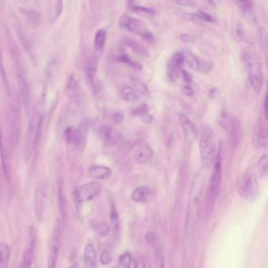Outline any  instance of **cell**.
<instances>
[{"mask_svg":"<svg viewBox=\"0 0 268 268\" xmlns=\"http://www.w3.org/2000/svg\"><path fill=\"white\" fill-rule=\"evenodd\" d=\"M242 61L247 68L249 80L252 89L256 94H260L262 90L263 70L261 62L256 52L251 50H245L242 52Z\"/></svg>","mask_w":268,"mask_h":268,"instance_id":"cell-1","label":"cell"},{"mask_svg":"<svg viewBox=\"0 0 268 268\" xmlns=\"http://www.w3.org/2000/svg\"><path fill=\"white\" fill-rule=\"evenodd\" d=\"M199 150L203 166L209 168L216 160L215 133L212 127L206 126L201 132Z\"/></svg>","mask_w":268,"mask_h":268,"instance_id":"cell-2","label":"cell"},{"mask_svg":"<svg viewBox=\"0 0 268 268\" xmlns=\"http://www.w3.org/2000/svg\"><path fill=\"white\" fill-rule=\"evenodd\" d=\"M119 25L127 31L140 36L147 41L153 42L155 39L154 34L150 30H148L145 24L135 17L127 15H122L119 19Z\"/></svg>","mask_w":268,"mask_h":268,"instance_id":"cell-3","label":"cell"},{"mask_svg":"<svg viewBox=\"0 0 268 268\" xmlns=\"http://www.w3.org/2000/svg\"><path fill=\"white\" fill-rule=\"evenodd\" d=\"M51 202V189L46 182L37 186L35 193V213L37 220L42 222L48 213Z\"/></svg>","mask_w":268,"mask_h":268,"instance_id":"cell-4","label":"cell"},{"mask_svg":"<svg viewBox=\"0 0 268 268\" xmlns=\"http://www.w3.org/2000/svg\"><path fill=\"white\" fill-rule=\"evenodd\" d=\"M66 140L72 144L75 150L83 151L85 148L88 138V126L86 124H80L77 127H69L65 131Z\"/></svg>","mask_w":268,"mask_h":268,"instance_id":"cell-5","label":"cell"},{"mask_svg":"<svg viewBox=\"0 0 268 268\" xmlns=\"http://www.w3.org/2000/svg\"><path fill=\"white\" fill-rule=\"evenodd\" d=\"M237 190L240 195L246 201L250 202L255 201L259 195L256 179L252 175H245L238 183Z\"/></svg>","mask_w":268,"mask_h":268,"instance_id":"cell-6","label":"cell"},{"mask_svg":"<svg viewBox=\"0 0 268 268\" xmlns=\"http://www.w3.org/2000/svg\"><path fill=\"white\" fill-rule=\"evenodd\" d=\"M62 230H63V226H62V220L57 219L54 228L47 268H56L57 258H58V254H59L60 246H61V242H62Z\"/></svg>","mask_w":268,"mask_h":268,"instance_id":"cell-7","label":"cell"},{"mask_svg":"<svg viewBox=\"0 0 268 268\" xmlns=\"http://www.w3.org/2000/svg\"><path fill=\"white\" fill-rule=\"evenodd\" d=\"M222 179V158L221 152L219 150L217 154L216 160L214 164L213 173L209 185L208 195L210 201H214L219 195V189Z\"/></svg>","mask_w":268,"mask_h":268,"instance_id":"cell-8","label":"cell"},{"mask_svg":"<svg viewBox=\"0 0 268 268\" xmlns=\"http://www.w3.org/2000/svg\"><path fill=\"white\" fill-rule=\"evenodd\" d=\"M36 250V233L34 227H31L27 238L25 250L23 252L20 268H31L35 259Z\"/></svg>","mask_w":268,"mask_h":268,"instance_id":"cell-9","label":"cell"},{"mask_svg":"<svg viewBox=\"0 0 268 268\" xmlns=\"http://www.w3.org/2000/svg\"><path fill=\"white\" fill-rule=\"evenodd\" d=\"M252 144L257 150L268 148V127L262 120H259L254 126Z\"/></svg>","mask_w":268,"mask_h":268,"instance_id":"cell-10","label":"cell"},{"mask_svg":"<svg viewBox=\"0 0 268 268\" xmlns=\"http://www.w3.org/2000/svg\"><path fill=\"white\" fill-rule=\"evenodd\" d=\"M102 191V186L97 182H88L80 186L76 191V198L79 202L90 201L98 196Z\"/></svg>","mask_w":268,"mask_h":268,"instance_id":"cell-11","label":"cell"},{"mask_svg":"<svg viewBox=\"0 0 268 268\" xmlns=\"http://www.w3.org/2000/svg\"><path fill=\"white\" fill-rule=\"evenodd\" d=\"M185 62L184 54L177 52L171 57L167 66V78L170 82L174 83L178 80L180 74L182 64Z\"/></svg>","mask_w":268,"mask_h":268,"instance_id":"cell-12","label":"cell"},{"mask_svg":"<svg viewBox=\"0 0 268 268\" xmlns=\"http://www.w3.org/2000/svg\"><path fill=\"white\" fill-rule=\"evenodd\" d=\"M179 121H180L182 131L184 133L185 139L190 143H193L194 142L196 141L197 135H198L196 126L194 122L190 120L184 113H180L179 115Z\"/></svg>","mask_w":268,"mask_h":268,"instance_id":"cell-13","label":"cell"},{"mask_svg":"<svg viewBox=\"0 0 268 268\" xmlns=\"http://www.w3.org/2000/svg\"><path fill=\"white\" fill-rule=\"evenodd\" d=\"M185 62L189 67L201 72H208L212 69L211 62H207L191 53L184 54Z\"/></svg>","mask_w":268,"mask_h":268,"instance_id":"cell-14","label":"cell"},{"mask_svg":"<svg viewBox=\"0 0 268 268\" xmlns=\"http://www.w3.org/2000/svg\"><path fill=\"white\" fill-rule=\"evenodd\" d=\"M154 157V150L148 144H142L139 145L135 150V161L139 164H147Z\"/></svg>","mask_w":268,"mask_h":268,"instance_id":"cell-15","label":"cell"},{"mask_svg":"<svg viewBox=\"0 0 268 268\" xmlns=\"http://www.w3.org/2000/svg\"><path fill=\"white\" fill-rule=\"evenodd\" d=\"M154 192L148 186H140L131 193V197L135 202L147 203L153 198Z\"/></svg>","mask_w":268,"mask_h":268,"instance_id":"cell-16","label":"cell"},{"mask_svg":"<svg viewBox=\"0 0 268 268\" xmlns=\"http://www.w3.org/2000/svg\"><path fill=\"white\" fill-rule=\"evenodd\" d=\"M242 130L240 121L233 118L231 123V141L233 150H237L242 143Z\"/></svg>","mask_w":268,"mask_h":268,"instance_id":"cell-17","label":"cell"},{"mask_svg":"<svg viewBox=\"0 0 268 268\" xmlns=\"http://www.w3.org/2000/svg\"><path fill=\"white\" fill-rule=\"evenodd\" d=\"M18 84L19 91L21 95V102L25 107H29L30 103V89H29V84L27 82L26 78L24 76L22 73L19 72L17 76Z\"/></svg>","mask_w":268,"mask_h":268,"instance_id":"cell-18","label":"cell"},{"mask_svg":"<svg viewBox=\"0 0 268 268\" xmlns=\"http://www.w3.org/2000/svg\"><path fill=\"white\" fill-rule=\"evenodd\" d=\"M88 175L93 179L105 180L110 178L112 176L111 168L104 165H93L89 168Z\"/></svg>","mask_w":268,"mask_h":268,"instance_id":"cell-19","label":"cell"},{"mask_svg":"<svg viewBox=\"0 0 268 268\" xmlns=\"http://www.w3.org/2000/svg\"><path fill=\"white\" fill-rule=\"evenodd\" d=\"M84 268H96L97 255L92 244H88L84 248Z\"/></svg>","mask_w":268,"mask_h":268,"instance_id":"cell-20","label":"cell"},{"mask_svg":"<svg viewBox=\"0 0 268 268\" xmlns=\"http://www.w3.org/2000/svg\"><path fill=\"white\" fill-rule=\"evenodd\" d=\"M235 4L238 6V8L241 10L244 16L250 21H255L254 18V3L252 1H237Z\"/></svg>","mask_w":268,"mask_h":268,"instance_id":"cell-21","label":"cell"},{"mask_svg":"<svg viewBox=\"0 0 268 268\" xmlns=\"http://www.w3.org/2000/svg\"><path fill=\"white\" fill-rule=\"evenodd\" d=\"M121 98H123L125 102L129 103H135L139 101L140 95L137 91L134 89L133 87L125 85L121 88Z\"/></svg>","mask_w":268,"mask_h":268,"instance_id":"cell-22","label":"cell"},{"mask_svg":"<svg viewBox=\"0 0 268 268\" xmlns=\"http://www.w3.org/2000/svg\"><path fill=\"white\" fill-rule=\"evenodd\" d=\"M49 9H48V18L50 21L54 22L59 18L60 15H62L63 3L62 1L57 0L50 2Z\"/></svg>","mask_w":268,"mask_h":268,"instance_id":"cell-23","label":"cell"},{"mask_svg":"<svg viewBox=\"0 0 268 268\" xmlns=\"http://www.w3.org/2000/svg\"><path fill=\"white\" fill-rule=\"evenodd\" d=\"M66 91H67L68 95L72 100H77L78 97L80 95V86H79L76 79L72 76L70 78V80L68 81Z\"/></svg>","mask_w":268,"mask_h":268,"instance_id":"cell-24","label":"cell"},{"mask_svg":"<svg viewBox=\"0 0 268 268\" xmlns=\"http://www.w3.org/2000/svg\"><path fill=\"white\" fill-rule=\"evenodd\" d=\"M107 33L106 29H98V31L96 32L94 39V47L96 52H103L105 44L107 42Z\"/></svg>","mask_w":268,"mask_h":268,"instance_id":"cell-25","label":"cell"},{"mask_svg":"<svg viewBox=\"0 0 268 268\" xmlns=\"http://www.w3.org/2000/svg\"><path fill=\"white\" fill-rule=\"evenodd\" d=\"M21 11L32 25H37L39 24L41 19V15L39 11L29 8H21Z\"/></svg>","mask_w":268,"mask_h":268,"instance_id":"cell-26","label":"cell"},{"mask_svg":"<svg viewBox=\"0 0 268 268\" xmlns=\"http://www.w3.org/2000/svg\"><path fill=\"white\" fill-rule=\"evenodd\" d=\"M258 36H259L260 47L262 48L265 59H266L267 66L268 67V35L266 30L263 27L259 28Z\"/></svg>","mask_w":268,"mask_h":268,"instance_id":"cell-27","label":"cell"},{"mask_svg":"<svg viewBox=\"0 0 268 268\" xmlns=\"http://www.w3.org/2000/svg\"><path fill=\"white\" fill-rule=\"evenodd\" d=\"M0 268H6L8 266L10 256H11V250L7 244L5 242H1L0 244Z\"/></svg>","mask_w":268,"mask_h":268,"instance_id":"cell-28","label":"cell"},{"mask_svg":"<svg viewBox=\"0 0 268 268\" xmlns=\"http://www.w3.org/2000/svg\"><path fill=\"white\" fill-rule=\"evenodd\" d=\"M131 80L132 83V87L140 96H148L149 95L150 90H149L147 85L143 80L136 77L131 78Z\"/></svg>","mask_w":268,"mask_h":268,"instance_id":"cell-29","label":"cell"},{"mask_svg":"<svg viewBox=\"0 0 268 268\" xmlns=\"http://www.w3.org/2000/svg\"><path fill=\"white\" fill-rule=\"evenodd\" d=\"M127 44L133 51L134 53L138 55L143 56V57L148 55L147 51L140 43H138V42L135 41V40L128 39L127 41Z\"/></svg>","mask_w":268,"mask_h":268,"instance_id":"cell-30","label":"cell"},{"mask_svg":"<svg viewBox=\"0 0 268 268\" xmlns=\"http://www.w3.org/2000/svg\"><path fill=\"white\" fill-rule=\"evenodd\" d=\"M105 140L110 143H115L118 141L120 139V135L118 131H116L114 128L112 127H107L104 130Z\"/></svg>","mask_w":268,"mask_h":268,"instance_id":"cell-31","label":"cell"},{"mask_svg":"<svg viewBox=\"0 0 268 268\" xmlns=\"http://www.w3.org/2000/svg\"><path fill=\"white\" fill-rule=\"evenodd\" d=\"M132 257L130 252H125L119 258L118 268H131Z\"/></svg>","mask_w":268,"mask_h":268,"instance_id":"cell-32","label":"cell"},{"mask_svg":"<svg viewBox=\"0 0 268 268\" xmlns=\"http://www.w3.org/2000/svg\"><path fill=\"white\" fill-rule=\"evenodd\" d=\"M2 170L4 172L5 176L7 180L10 182L11 180V169H10V165L8 164V161L6 159V155H5L4 146L3 144H2Z\"/></svg>","mask_w":268,"mask_h":268,"instance_id":"cell-33","label":"cell"},{"mask_svg":"<svg viewBox=\"0 0 268 268\" xmlns=\"http://www.w3.org/2000/svg\"><path fill=\"white\" fill-rule=\"evenodd\" d=\"M129 8L132 10V11H140V12L145 13V14H149V15H153L155 13V11L153 8H150L148 6L138 5L133 2H129Z\"/></svg>","mask_w":268,"mask_h":268,"instance_id":"cell-34","label":"cell"},{"mask_svg":"<svg viewBox=\"0 0 268 268\" xmlns=\"http://www.w3.org/2000/svg\"><path fill=\"white\" fill-rule=\"evenodd\" d=\"M258 168L260 171V173H266L268 171V154H264L260 157L258 161Z\"/></svg>","mask_w":268,"mask_h":268,"instance_id":"cell-35","label":"cell"},{"mask_svg":"<svg viewBox=\"0 0 268 268\" xmlns=\"http://www.w3.org/2000/svg\"><path fill=\"white\" fill-rule=\"evenodd\" d=\"M117 60L119 62H124V63L127 64L131 67L135 69H141V66L137 62H134L133 60H131L127 54H121L117 57Z\"/></svg>","mask_w":268,"mask_h":268,"instance_id":"cell-36","label":"cell"},{"mask_svg":"<svg viewBox=\"0 0 268 268\" xmlns=\"http://www.w3.org/2000/svg\"><path fill=\"white\" fill-rule=\"evenodd\" d=\"M95 75H96V62L92 61L90 63H88V76L90 84H94Z\"/></svg>","mask_w":268,"mask_h":268,"instance_id":"cell-37","label":"cell"},{"mask_svg":"<svg viewBox=\"0 0 268 268\" xmlns=\"http://www.w3.org/2000/svg\"><path fill=\"white\" fill-rule=\"evenodd\" d=\"M111 220H112V223H113V230H114L116 233H117L119 229V220L118 215H117V210L115 209L114 205H112Z\"/></svg>","mask_w":268,"mask_h":268,"instance_id":"cell-38","label":"cell"},{"mask_svg":"<svg viewBox=\"0 0 268 268\" xmlns=\"http://www.w3.org/2000/svg\"><path fill=\"white\" fill-rule=\"evenodd\" d=\"M237 33L241 39H243L247 43H251V37L248 34L246 29L242 26H238L237 29Z\"/></svg>","mask_w":268,"mask_h":268,"instance_id":"cell-39","label":"cell"},{"mask_svg":"<svg viewBox=\"0 0 268 268\" xmlns=\"http://www.w3.org/2000/svg\"><path fill=\"white\" fill-rule=\"evenodd\" d=\"M59 202H60V207H61V210H62V213H66V198H65V193H64L63 187H62V185H60L59 186Z\"/></svg>","mask_w":268,"mask_h":268,"instance_id":"cell-40","label":"cell"},{"mask_svg":"<svg viewBox=\"0 0 268 268\" xmlns=\"http://www.w3.org/2000/svg\"><path fill=\"white\" fill-rule=\"evenodd\" d=\"M183 17L186 20L196 23V24H201L203 21L197 14H185Z\"/></svg>","mask_w":268,"mask_h":268,"instance_id":"cell-41","label":"cell"},{"mask_svg":"<svg viewBox=\"0 0 268 268\" xmlns=\"http://www.w3.org/2000/svg\"><path fill=\"white\" fill-rule=\"evenodd\" d=\"M197 14L199 15V17L201 18L202 21H207V22H213L214 21V18H213V17L211 15H209V14L205 13V11L200 10Z\"/></svg>","mask_w":268,"mask_h":268,"instance_id":"cell-42","label":"cell"},{"mask_svg":"<svg viewBox=\"0 0 268 268\" xmlns=\"http://www.w3.org/2000/svg\"><path fill=\"white\" fill-rule=\"evenodd\" d=\"M101 262L103 263L105 265L110 264L111 262V256L110 254L108 253V251H103L101 255Z\"/></svg>","mask_w":268,"mask_h":268,"instance_id":"cell-43","label":"cell"},{"mask_svg":"<svg viewBox=\"0 0 268 268\" xmlns=\"http://www.w3.org/2000/svg\"><path fill=\"white\" fill-rule=\"evenodd\" d=\"M182 91L186 96L191 97L195 94V90L191 88V85L185 84L182 86Z\"/></svg>","mask_w":268,"mask_h":268,"instance_id":"cell-44","label":"cell"},{"mask_svg":"<svg viewBox=\"0 0 268 268\" xmlns=\"http://www.w3.org/2000/svg\"><path fill=\"white\" fill-rule=\"evenodd\" d=\"M134 113L136 115H140V117H143L144 115L148 113V107L146 105H142L139 108H136L134 111Z\"/></svg>","mask_w":268,"mask_h":268,"instance_id":"cell-45","label":"cell"},{"mask_svg":"<svg viewBox=\"0 0 268 268\" xmlns=\"http://www.w3.org/2000/svg\"><path fill=\"white\" fill-rule=\"evenodd\" d=\"M180 39L182 41L185 42V43H192V42L195 41V38L194 36L191 35V34H182L180 36Z\"/></svg>","mask_w":268,"mask_h":268,"instance_id":"cell-46","label":"cell"},{"mask_svg":"<svg viewBox=\"0 0 268 268\" xmlns=\"http://www.w3.org/2000/svg\"><path fill=\"white\" fill-rule=\"evenodd\" d=\"M111 120L113 121V122H114L115 124H119L122 122L124 120V116L121 114V113H115L112 115L111 117Z\"/></svg>","mask_w":268,"mask_h":268,"instance_id":"cell-47","label":"cell"},{"mask_svg":"<svg viewBox=\"0 0 268 268\" xmlns=\"http://www.w3.org/2000/svg\"><path fill=\"white\" fill-rule=\"evenodd\" d=\"M264 117L267 122H268V84L267 88L266 95L264 99Z\"/></svg>","mask_w":268,"mask_h":268,"instance_id":"cell-48","label":"cell"},{"mask_svg":"<svg viewBox=\"0 0 268 268\" xmlns=\"http://www.w3.org/2000/svg\"><path fill=\"white\" fill-rule=\"evenodd\" d=\"M176 4L182 6H188V7H195V2L194 1H189V0H179L176 2Z\"/></svg>","mask_w":268,"mask_h":268,"instance_id":"cell-49","label":"cell"},{"mask_svg":"<svg viewBox=\"0 0 268 268\" xmlns=\"http://www.w3.org/2000/svg\"><path fill=\"white\" fill-rule=\"evenodd\" d=\"M181 74H182V79L184 80V82L186 83V84H187V85H191V82H192V79H191L190 74L184 70H182Z\"/></svg>","mask_w":268,"mask_h":268,"instance_id":"cell-50","label":"cell"},{"mask_svg":"<svg viewBox=\"0 0 268 268\" xmlns=\"http://www.w3.org/2000/svg\"><path fill=\"white\" fill-rule=\"evenodd\" d=\"M201 4H202L203 7L207 10H212V9L215 8V2L213 1H208V0H202L201 1Z\"/></svg>","mask_w":268,"mask_h":268,"instance_id":"cell-51","label":"cell"},{"mask_svg":"<svg viewBox=\"0 0 268 268\" xmlns=\"http://www.w3.org/2000/svg\"><path fill=\"white\" fill-rule=\"evenodd\" d=\"M156 235L153 232H148L145 234V241L147 243L150 244L155 242Z\"/></svg>","mask_w":268,"mask_h":268,"instance_id":"cell-52","label":"cell"},{"mask_svg":"<svg viewBox=\"0 0 268 268\" xmlns=\"http://www.w3.org/2000/svg\"><path fill=\"white\" fill-rule=\"evenodd\" d=\"M108 232H109V227L106 223H103V225L101 226V235H107Z\"/></svg>","mask_w":268,"mask_h":268,"instance_id":"cell-53","label":"cell"},{"mask_svg":"<svg viewBox=\"0 0 268 268\" xmlns=\"http://www.w3.org/2000/svg\"><path fill=\"white\" fill-rule=\"evenodd\" d=\"M216 92V89L215 88H211V90H209V94L210 95H214Z\"/></svg>","mask_w":268,"mask_h":268,"instance_id":"cell-54","label":"cell"},{"mask_svg":"<svg viewBox=\"0 0 268 268\" xmlns=\"http://www.w3.org/2000/svg\"><path fill=\"white\" fill-rule=\"evenodd\" d=\"M143 268H150V264H148L147 262L143 263Z\"/></svg>","mask_w":268,"mask_h":268,"instance_id":"cell-55","label":"cell"},{"mask_svg":"<svg viewBox=\"0 0 268 268\" xmlns=\"http://www.w3.org/2000/svg\"><path fill=\"white\" fill-rule=\"evenodd\" d=\"M68 268H80L77 264H72V266L69 267Z\"/></svg>","mask_w":268,"mask_h":268,"instance_id":"cell-56","label":"cell"},{"mask_svg":"<svg viewBox=\"0 0 268 268\" xmlns=\"http://www.w3.org/2000/svg\"><path fill=\"white\" fill-rule=\"evenodd\" d=\"M161 268H164V262H163V261H162V263H161Z\"/></svg>","mask_w":268,"mask_h":268,"instance_id":"cell-57","label":"cell"},{"mask_svg":"<svg viewBox=\"0 0 268 268\" xmlns=\"http://www.w3.org/2000/svg\"></svg>","mask_w":268,"mask_h":268,"instance_id":"cell-58","label":"cell"}]
</instances>
